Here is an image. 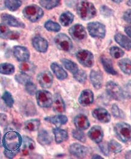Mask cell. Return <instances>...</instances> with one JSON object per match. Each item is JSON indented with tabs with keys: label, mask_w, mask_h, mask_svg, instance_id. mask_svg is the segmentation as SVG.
I'll list each match as a JSON object with an SVG mask.
<instances>
[{
	"label": "cell",
	"mask_w": 131,
	"mask_h": 159,
	"mask_svg": "<svg viewBox=\"0 0 131 159\" xmlns=\"http://www.w3.org/2000/svg\"><path fill=\"white\" fill-rule=\"evenodd\" d=\"M4 154L8 159H13L19 152L22 144V137L16 130L9 129L5 131L2 139Z\"/></svg>",
	"instance_id": "cell-1"
},
{
	"label": "cell",
	"mask_w": 131,
	"mask_h": 159,
	"mask_svg": "<svg viewBox=\"0 0 131 159\" xmlns=\"http://www.w3.org/2000/svg\"><path fill=\"white\" fill-rule=\"evenodd\" d=\"M77 11L82 20L86 21L93 18L97 14L94 5L87 1H82L77 5Z\"/></svg>",
	"instance_id": "cell-2"
},
{
	"label": "cell",
	"mask_w": 131,
	"mask_h": 159,
	"mask_svg": "<svg viewBox=\"0 0 131 159\" xmlns=\"http://www.w3.org/2000/svg\"><path fill=\"white\" fill-rule=\"evenodd\" d=\"M116 137L122 142L127 143L131 139V126L126 123H119L114 126Z\"/></svg>",
	"instance_id": "cell-3"
},
{
	"label": "cell",
	"mask_w": 131,
	"mask_h": 159,
	"mask_svg": "<svg viewBox=\"0 0 131 159\" xmlns=\"http://www.w3.org/2000/svg\"><path fill=\"white\" fill-rule=\"evenodd\" d=\"M23 14L30 21L36 22L43 17L44 12L40 7L33 4L26 7L23 11Z\"/></svg>",
	"instance_id": "cell-4"
},
{
	"label": "cell",
	"mask_w": 131,
	"mask_h": 159,
	"mask_svg": "<svg viewBox=\"0 0 131 159\" xmlns=\"http://www.w3.org/2000/svg\"><path fill=\"white\" fill-rule=\"evenodd\" d=\"M107 93L116 101H121L125 98V93L122 88L113 81H109L106 85Z\"/></svg>",
	"instance_id": "cell-5"
},
{
	"label": "cell",
	"mask_w": 131,
	"mask_h": 159,
	"mask_svg": "<svg viewBox=\"0 0 131 159\" xmlns=\"http://www.w3.org/2000/svg\"><path fill=\"white\" fill-rule=\"evenodd\" d=\"M38 105L42 108H49L52 106L53 96L50 92L45 90H38L35 94Z\"/></svg>",
	"instance_id": "cell-6"
},
{
	"label": "cell",
	"mask_w": 131,
	"mask_h": 159,
	"mask_svg": "<svg viewBox=\"0 0 131 159\" xmlns=\"http://www.w3.org/2000/svg\"><path fill=\"white\" fill-rule=\"evenodd\" d=\"M54 43L56 47L60 50L69 52L73 48V44L71 39L65 34L61 33L55 36Z\"/></svg>",
	"instance_id": "cell-7"
},
{
	"label": "cell",
	"mask_w": 131,
	"mask_h": 159,
	"mask_svg": "<svg viewBox=\"0 0 131 159\" xmlns=\"http://www.w3.org/2000/svg\"><path fill=\"white\" fill-rule=\"evenodd\" d=\"M89 35L94 38L103 39L106 35V27L99 22H91L87 26Z\"/></svg>",
	"instance_id": "cell-8"
},
{
	"label": "cell",
	"mask_w": 131,
	"mask_h": 159,
	"mask_svg": "<svg viewBox=\"0 0 131 159\" xmlns=\"http://www.w3.org/2000/svg\"><path fill=\"white\" fill-rule=\"evenodd\" d=\"M76 57L79 63L84 67L91 68L94 64L93 54L88 50L81 49L76 53Z\"/></svg>",
	"instance_id": "cell-9"
},
{
	"label": "cell",
	"mask_w": 131,
	"mask_h": 159,
	"mask_svg": "<svg viewBox=\"0 0 131 159\" xmlns=\"http://www.w3.org/2000/svg\"><path fill=\"white\" fill-rule=\"evenodd\" d=\"M69 151L70 154L80 159L84 158L89 153V149L87 147L78 143L70 144L69 147Z\"/></svg>",
	"instance_id": "cell-10"
},
{
	"label": "cell",
	"mask_w": 131,
	"mask_h": 159,
	"mask_svg": "<svg viewBox=\"0 0 131 159\" xmlns=\"http://www.w3.org/2000/svg\"><path fill=\"white\" fill-rule=\"evenodd\" d=\"M36 80L42 88L49 89L53 84V77L49 71L45 70L38 74Z\"/></svg>",
	"instance_id": "cell-11"
},
{
	"label": "cell",
	"mask_w": 131,
	"mask_h": 159,
	"mask_svg": "<svg viewBox=\"0 0 131 159\" xmlns=\"http://www.w3.org/2000/svg\"><path fill=\"white\" fill-rule=\"evenodd\" d=\"M69 33L72 38L75 41H82L87 37V32L83 26L80 24H76L69 30Z\"/></svg>",
	"instance_id": "cell-12"
},
{
	"label": "cell",
	"mask_w": 131,
	"mask_h": 159,
	"mask_svg": "<svg viewBox=\"0 0 131 159\" xmlns=\"http://www.w3.org/2000/svg\"><path fill=\"white\" fill-rule=\"evenodd\" d=\"M13 52L17 61L19 62L28 61L30 58V52L28 49L22 46H15Z\"/></svg>",
	"instance_id": "cell-13"
},
{
	"label": "cell",
	"mask_w": 131,
	"mask_h": 159,
	"mask_svg": "<svg viewBox=\"0 0 131 159\" xmlns=\"http://www.w3.org/2000/svg\"><path fill=\"white\" fill-rule=\"evenodd\" d=\"M1 18L2 23L7 26L15 27V28H25V25L15 16L7 14H2L1 16Z\"/></svg>",
	"instance_id": "cell-14"
},
{
	"label": "cell",
	"mask_w": 131,
	"mask_h": 159,
	"mask_svg": "<svg viewBox=\"0 0 131 159\" xmlns=\"http://www.w3.org/2000/svg\"><path fill=\"white\" fill-rule=\"evenodd\" d=\"M92 116L101 123H108L111 121V116L110 113L104 108H97L92 111Z\"/></svg>",
	"instance_id": "cell-15"
},
{
	"label": "cell",
	"mask_w": 131,
	"mask_h": 159,
	"mask_svg": "<svg viewBox=\"0 0 131 159\" xmlns=\"http://www.w3.org/2000/svg\"><path fill=\"white\" fill-rule=\"evenodd\" d=\"M88 137L95 143H101L104 136L103 130L101 126L95 125L91 127L87 133Z\"/></svg>",
	"instance_id": "cell-16"
},
{
	"label": "cell",
	"mask_w": 131,
	"mask_h": 159,
	"mask_svg": "<svg viewBox=\"0 0 131 159\" xmlns=\"http://www.w3.org/2000/svg\"><path fill=\"white\" fill-rule=\"evenodd\" d=\"M33 47L35 49L40 52H46L48 49V42L43 37L41 36H35L32 40Z\"/></svg>",
	"instance_id": "cell-17"
},
{
	"label": "cell",
	"mask_w": 131,
	"mask_h": 159,
	"mask_svg": "<svg viewBox=\"0 0 131 159\" xmlns=\"http://www.w3.org/2000/svg\"><path fill=\"white\" fill-rule=\"evenodd\" d=\"M52 106L53 111L57 114H61L65 111V103L59 93H55L53 96Z\"/></svg>",
	"instance_id": "cell-18"
},
{
	"label": "cell",
	"mask_w": 131,
	"mask_h": 159,
	"mask_svg": "<svg viewBox=\"0 0 131 159\" xmlns=\"http://www.w3.org/2000/svg\"><path fill=\"white\" fill-rule=\"evenodd\" d=\"M36 144L34 140L27 136L22 137V152L24 156L29 155L35 149Z\"/></svg>",
	"instance_id": "cell-19"
},
{
	"label": "cell",
	"mask_w": 131,
	"mask_h": 159,
	"mask_svg": "<svg viewBox=\"0 0 131 159\" xmlns=\"http://www.w3.org/2000/svg\"><path fill=\"white\" fill-rule=\"evenodd\" d=\"M94 95L93 92L89 89L84 90L80 93L78 98V102L80 105L84 107L92 104L94 102Z\"/></svg>",
	"instance_id": "cell-20"
},
{
	"label": "cell",
	"mask_w": 131,
	"mask_h": 159,
	"mask_svg": "<svg viewBox=\"0 0 131 159\" xmlns=\"http://www.w3.org/2000/svg\"><path fill=\"white\" fill-rule=\"evenodd\" d=\"M0 37L3 39L16 40L19 38V34L11 31L6 25L0 23Z\"/></svg>",
	"instance_id": "cell-21"
},
{
	"label": "cell",
	"mask_w": 131,
	"mask_h": 159,
	"mask_svg": "<svg viewBox=\"0 0 131 159\" xmlns=\"http://www.w3.org/2000/svg\"><path fill=\"white\" fill-rule=\"evenodd\" d=\"M74 123L77 129L84 130L87 129L90 126L89 121L86 116L83 114H79L75 116Z\"/></svg>",
	"instance_id": "cell-22"
},
{
	"label": "cell",
	"mask_w": 131,
	"mask_h": 159,
	"mask_svg": "<svg viewBox=\"0 0 131 159\" xmlns=\"http://www.w3.org/2000/svg\"><path fill=\"white\" fill-rule=\"evenodd\" d=\"M44 120L52 125H55L57 127H60V126L65 125L67 123L68 118L66 115L58 114L55 116L46 117Z\"/></svg>",
	"instance_id": "cell-23"
},
{
	"label": "cell",
	"mask_w": 131,
	"mask_h": 159,
	"mask_svg": "<svg viewBox=\"0 0 131 159\" xmlns=\"http://www.w3.org/2000/svg\"><path fill=\"white\" fill-rule=\"evenodd\" d=\"M90 81L93 87L96 89H99L103 84V75L101 71L92 70L90 76Z\"/></svg>",
	"instance_id": "cell-24"
},
{
	"label": "cell",
	"mask_w": 131,
	"mask_h": 159,
	"mask_svg": "<svg viewBox=\"0 0 131 159\" xmlns=\"http://www.w3.org/2000/svg\"><path fill=\"white\" fill-rule=\"evenodd\" d=\"M37 141L42 146H48L52 142L53 139L46 130L41 129L38 132Z\"/></svg>",
	"instance_id": "cell-25"
},
{
	"label": "cell",
	"mask_w": 131,
	"mask_h": 159,
	"mask_svg": "<svg viewBox=\"0 0 131 159\" xmlns=\"http://www.w3.org/2000/svg\"><path fill=\"white\" fill-rule=\"evenodd\" d=\"M52 132L55 136V140L57 144H60L66 141L68 138V133L67 132L60 127H57L52 129Z\"/></svg>",
	"instance_id": "cell-26"
},
{
	"label": "cell",
	"mask_w": 131,
	"mask_h": 159,
	"mask_svg": "<svg viewBox=\"0 0 131 159\" xmlns=\"http://www.w3.org/2000/svg\"><path fill=\"white\" fill-rule=\"evenodd\" d=\"M114 39L115 42L121 47L127 50L131 49V40L126 35L121 33H117L116 34H115Z\"/></svg>",
	"instance_id": "cell-27"
},
{
	"label": "cell",
	"mask_w": 131,
	"mask_h": 159,
	"mask_svg": "<svg viewBox=\"0 0 131 159\" xmlns=\"http://www.w3.org/2000/svg\"><path fill=\"white\" fill-rule=\"evenodd\" d=\"M50 68L58 80H62L67 78L68 75L67 72L60 65L54 62L50 65Z\"/></svg>",
	"instance_id": "cell-28"
},
{
	"label": "cell",
	"mask_w": 131,
	"mask_h": 159,
	"mask_svg": "<svg viewBox=\"0 0 131 159\" xmlns=\"http://www.w3.org/2000/svg\"><path fill=\"white\" fill-rule=\"evenodd\" d=\"M41 125L38 119H30L26 121L24 123V129L29 132H35L38 130Z\"/></svg>",
	"instance_id": "cell-29"
},
{
	"label": "cell",
	"mask_w": 131,
	"mask_h": 159,
	"mask_svg": "<svg viewBox=\"0 0 131 159\" xmlns=\"http://www.w3.org/2000/svg\"><path fill=\"white\" fill-rule=\"evenodd\" d=\"M101 62L102 64V65L104 68V70L106 73H108L109 75H116L117 74V72L115 71V70L113 66V64L112 62L111 61V59L102 56L100 59Z\"/></svg>",
	"instance_id": "cell-30"
},
{
	"label": "cell",
	"mask_w": 131,
	"mask_h": 159,
	"mask_svg": "<svg viewBox=\"0 0 131 159\" xmlns=\"http://www.w3.org/2000/svg\"><path fill=\"white\" fill-rule=\"evenodd\" d=\"M121 70L126 75H131V61L129 59H123L118 62Z\"/></svg>",
	"instance_id": "cell-31"
},
{
	"label": "cell",
	"mask_w": 131,
	"mask_h": 159,
	"mask_svg": "<svg viewBox=\"0 0 131 159\" xmlns=\"http://www.w3.org/2000/svg\"><path fill=\"white\" fill-rule=\"evenodd\" d=\"M61 62L65 67L66 69H67L73 75H75L79 70L78 65L70 60L67 59H63L61 60Z\"/></svg>",
	"instance_id": "cell-32"
},
{
	"label": "cell",
	"mask_w": 131,
	"mask_h": 159,
	"mask_svg": "<svg viewBox=\"0 0 131 159\" xmlns=\"http://www.w3.org/2000/svg\"><path fill=\"white\" fill-rule=\"evenodd\" d=\"M74 19V15L69 12L66 11L63 13L60 17V21L63 26H67L72 24Z\"/></svg>",
	"instance_id": "cell-33"
},
{
	"label": "cell",
	"mask_w": 131,
	"mask_h": 159,
	"mask_svg": "<svg viewBox=\"0 0 131 159\" xmlns=\"http://www.w3.org/2000/svg\"><path fill=\"white\" fill-rule=\"evenodd\" d=\"M15 66L9 63L0 64V74L4 75H11L15 73Z\"/></svg>",
	"instance_id": "cell-34"
},
{
	"label": "cell",
	"mask_w": 131,
	"mask_h": 159,
	"mask_svg": "<svg viewBox=\"0 0 131 159\" xmlns=\"http://www.w3.org/2000/svg\"><path fill=\"white\" fill-rule=\"evenodd\" d=\"M15 80L18 84L25 85L28 82L31 80V77L27 73L21 71L15 76Z\"/></svg>",
	"instance_id": "cell-35"
},
{
	"label": "cell",
	"mask_w": 131,
	"mask_h": 159,
	"mask_svg": "<svg viewBox=\"0 0 131 159\" xmlns=\"http://www.w3.org/2000/svg\"><path fill=\"white\" fill-rule=\"evenodd\" d=\"M4 4L6 7L11 11H15L22 4L21 0H5Z\"/></svg>",
	"instance_id": "cell-36"
},
{
	"label": "cell",
	"mask_w": 131,
	"mask_h": 159,
	"mask_svg": "<svg viewBox=\"0 0 131 159\" xmlns=\"http://www.w3.org/2000/svg\"><path fill=\"white\" fill-rule=\"evenodd\" d=\"M1 98L4 103L7 106V107L9 108H12L13 107L14 104V99L10 92L7 91L4 92L1 96Z\"/></svg>",
	"instance_id": "cell-37"
},
{
	"label": "cell",
	"mask_w": 131,
	"mask_h": 159,
	"mask_svg": "<svg viewBox=\"0 0 131 159\" xmlns=\"http://www.w3.org/2000/svg\"><path fill=\"white\" fill-rule=\"evenodd\" d=\"M60 0H41L40 4L46 9H52L59 5Z\"/></svg>",
	"instance_id": "cell-38"
},
{
	"label": "cell",
	"mask_w": 131,
	"mask_h": 159,
	"mask_svg": "<svg viewBox=\"0 0 131 159\" xmlns=\"http://www.w3.org/2000/svg\"><path fill=\"white\" fill-rule=\"evenodd\" d=\"M108 147L109 151L114 154L119 153L122 150V146L121 145V144L117 142L115 140H111L108 143Z\"/></svg>",
	"instance_id": "cell-39"
},
{
	"label": "cell",
	"mask_w": 131,
	"mask_h": 159,
	"mask_svg": "<svg viewBox=\"0 0 131 159\" xmlns=\"http://www.w3.org/2000/svg\"><path fill=\"white\" fill-rule=\"evenodd\" d=\"M45 28L50 32H58L61 30V26L57 23L49 20L46 21L44 24Z\"/></svg>",
	"instance_id": "cell-40"
},
{
	"label": "cell",
	"mask_w": 131,
	"mask_h": 159,
	"mask_svg": "<svg viewBox=\"0 0 131 159\" xmlns=\"http://www.w3.org/2000/svg\"><path fill=\"white\" fill-rule=\"evenodd\" d=\"M72 135L75 139H76L77 140L80 142L85 143L86 141V135L82 130H80L78 129L73 130L72 132Z\"/></svg>",
	"instance_id": "cell-41"
},
{
	"label": "cell",
	"mask_w": 131,
	"mask_h": 159,
	"mask_svg": "<svg viewBox=\"0 0 131 159\" xmlns=\"http://www.w3.org/2000/svg\"><path fill=\"white\" fill-rule=\"evenodd\" d=\"M19 68L20 69V70L22 72H24V73H29V72H33L35 69V67L34 66V65L29 62L28 61L26 62H23L21 64L19 65Z\"/></svg>",
	"instance_id": "cell-42"
},
{
	"label": "cell",
	"mask_w": 131,
	"mask_h": 159,
	"mask_svg": "<svg viewBox=\"0 0 131 159\" xmlns=\"http://www.w3.org/2000/svg\"><path fill=\"white\" fill-rule=\"evenodd\" d=\"M73 76L75 80L81 84H84L87 80V74L86 71L82 70L79 69L78 71Z\"/></svg>",
	"instance_id": "cell-43"
},
{
	"label": "cell",
	"mask_w": 131,
	"mask_h": 159,
	"mask_svg": "<svg viewBox=\"0 0 131 159\" xmlns=\"http://www.w3.org/2000/svg\"><path fill=\"white\" fill-rule=\"evenodd\" d=\"M110 54L114 59H119L124 56L125 52L121 48L117 47H113L110 49Z\"/></svg>",
	"instance_id": "cell-44"
},
{
	"label": "cell",
	"mask_w": 131,
	"mask_h": 159,
	"mask_svg": "<svg viewBox=\"0 0 131 159\" xmlns=\"http://www.w3.org/2000/svg\"><path fill=\"white\" fill-rule=\"evenodd\" d=\"M25 90L29 95H35L38 91L36 85L31 80L28 82L25 85Z\"/></svg>",
	"instance_id": "cell-45"
},
{
	"label": "cell",
	"mask_w": 131,
	"mask_h": 159,
	"mask_svg": "<svg viewBox=\"0 0 131 159\" xmlns=\"http://www.w3.org/2000/svg\"><path fill=\"white\" fill-rule=\"evenodd\" d=\"M112 113L114 116L117 118H124L125 117V115L124 112L122 111L117 105L113 104L111 109Z\"/></svg>",
	"instance_id": "cell-46"
},
{
	"label": "cell",
	"mask_w": 131,
	"mask_h": 159,
	"mask_svg": "<svg viewBox=\"0 0 131 159\" xmlns=\"http://www.w3.org/2000/svg\"><path fill=\"white\" fill-rule=\"evenodd\" d=\"M100 12L101 15L106 17L112 16L113 14L112 10L106 6H102L100 7Z\"/></svg>",
	"instance_id": "cell-47"
},
{
	"label": "cell",
	"mask_w": 131,
	"mask_h": 159,
	"mask_svg": "<svg viewBox=\"0 0 131 159\" xmlns=\"http://www.w3.org/2000/svg\"><path fill=\"white\" fill-rule=\"evenodd\" d=\"M26 108H24L25 110V113H26L27 115H34L36 114V109H35V107L34 106V104L32 102H30L28 103V105H27L26 106Z\"/></svg>",
	"instance_id": "cell-48"
},
{
	"label": "cell",
	"mask_w": 131,
	"mask_h": 159,
	"mask_svg": "<svg viewBox=\"0 0 131 159\" xmlns=\"http://www.w3.org/2000/svg\"><path fill=\"white\" fill-rule=\"evenodd\" d=\"M99 149L101 151V152L104 156H108L109 155V152L110 151H109V147H108V143H105V142L100 143L99 144Z\"/></svg>",
	"instance_id": "cell-49"
},
{
	"label": "cell",
	"mask_w": 131,
	"mask_h": 159,
	"mask_svg": "<svg viewBox=\"0 0 131 159\" xmlns=\"http://www.w3.org/2000/svg\"><path fill=\"white\" fill-rule=\"evenodd\" d=\"M7 125H8L7 116L4 113H0V126L6 127Z\"/></svg>",
	"instance_id": "cell-50"
},
{
	"label": "cell",
	"mask_w": 131,
	"mask_h": 159,
	"mask_svg": "<svg viewBox=\"0 0 131 159\" xmlns=\"http://www.w3.org/2000/svg\"><path fill=\"white\" fill-rule=\"evenodd\" d=\"M123 19L128 23L131 24V9L126 11L123 14Z\"/></svg>",
	"instance_id": "cell-51"
},
{
	"label": "cell",
	"mask_w": 131,
	"mask_h": 159,
	"mask_svg": "<svg viewBox=\"0 0 131 159\" xmlns=\"http://www.w3.org/2000/svg\"><path fill=\"white\" fill-rule=\"evenodd\" d=\"M125 31L126 32V34L131 39V26L126 27L125 29Z\"/></svg>",
	"instance_id": "cell-52"
},
{
	"label": "cell",
	"mask_w": 131,
	"mask_h": 159,
	"mask_svg": "<svg viewBox=\"0 0 131 159\" xmlns=\"http://www.w3.org/2000/svg\"><path fill=\"white\" fill-rule=\"evenodd\" d=\"M126 159H131V151H128L125 154Z\"/></svg>",
	"instance_id": "cell-53"
},
{
	"label": "cell",
	"mask_w": 131,
	"mask_h": 159,
	"mask_svg": "<svg viewBox=\"0 0 131 159\" xmlns=\"http://www.w3.org/2000/svg\"><path fill=\"white\" fill-rule=\"evenodd\" d=\"M92 159H103L102 157H101L100 156H99L98 154H94L92 156Z\"/></svg>",
	"instance_id": "cell-54"
},
{
	"label": "cell",
	"mask_w": 131,
	"mask_h": 159,
	"mask_svg": "<svg viewBox=\"0 0 131 159\" xmlns=\"http://www.w3.org/2000/svg\"><path fill=\"white\" fill-rule=\"evenodd\" d=\"M112 1H114L115 2H116V3H120V2H122L123 0H112Z\"/></svg>",
	"instance_id": "cell-55"
},
{
	"label": "cell",
	"mask_w": 131,
	"mask_h": 159,
	"mask_svg": "<svg viewBox=\"0 0 131 159\" xmlns=\"http://www.w3.org/2000/svg\"><path fill=\"white\" fill-rule=\"evenodd\" d=\"M1 134L0 132V144H1Z\"/></svg>",
	"instance_id": "cell-56"
}]
</instances>
